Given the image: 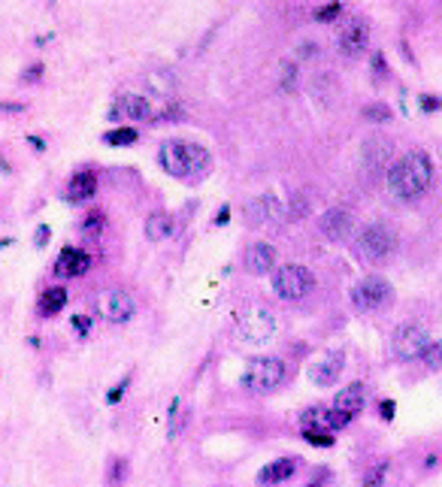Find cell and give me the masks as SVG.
Segmentation results:
<instances>
[{
	"label": "cell",
	"instance_id": "45",
	"mask_svg": "<svg viewBox=\"0 0 442 487\" xmlns=\"http://www.w3.org/2000/svg\"><path fill=\"white\" fill-rule=\"evenodd\" d=\"M28 143H34V146H36V149H40V151L46 149V143H43V139H40V136H28Z\"/></svg>",
	"mask_w": 442,
	"mask_h": 487
},
{
	"label": "cell",
	"instance_id": "12",
	"mask_svg": "<svg viewBox=\"0 0 442 487\" xmlns=\"http://www.w3.org/2000/svg\"><path fill=\"white\" fill-rule=\"evenodd\" d=\"M370 21L367 19H348V24L339 31V52L346 58H361L370 49Z\"/></svg>",
	"mask_w": 442,
	"mask_h": 487
},
{
	"label": "cell",
	"instance_id": "44",
	"mask_svg": "<svg viewBox=\"0 0 442 487\" xmlns=\"http://www.w3.org/2000/svg\"><path fill=\"white\" fill-rule=\"evenodd\" d=\"M0 112H24V104H4L0 100Z\"/></svg>",
	"mask_w": 442,
	"mask_h": 487
},
{
	"label": "cell",
	"instance_id": "37",
	"mask_svg": "<svg viewBox=\"0 0 442 487\" xmlns=\"http://www.w3.org/2000/svg\"><path fill=\"white\" fill-rule=\"evenodd\" d=\"M394 415H397V403L394 400H382V403H378V418H382L385 424H391Z\"/></svg>",
	"mask_w": 442,
	"mask_h": 487
},
{
	"label": "cell",
	"instance_id": "28",
	"mask_svg": "<svg viewBox=\"0 0 442 487\" xmlns=\"http://www.w3.org/2000/svg\"><path fill=\"white\" fill-rule=\"evenodd\" d=\"M104 218H106V215L100 212V209L88 212V215L82 218V234H85V236H91V239H94V236H100V230L106 227V221H104Z\"/></svg>",
	"mask_w": 442,
	"mask_h": 487
},
{
	"label": "cell",
	"instance_id": "10",
	"mask_svg": "<svg viewBox=\"0 0 442 487\" xmlns=\"http://www.w3.org/2000/svg\"><path fill=\"white\" fill-rule=\"evenodd\" d=\"M351 424V418L336 412L333 406H309L300 415V430H324V433H339Z\"/></svg>",
	"mask_w": 442,
	"mask_h": 487
},
{
	"label": "cell",
	"instance_id": "42",
	"mask_svg": "<svg viewBox=\"0 0 442 487\" xmlns=\"http://www.w3.org/2000/svg\"><path fill=\"white\" fill-rule=\"evenodd\" d=\"M439 460H442L439 454H427V457L421 460V469H424V472H433V469L439 466Z\"/></svg>",
	"mask_w": 442,
	"mask_h": 487
},
{
	"label": "cell",
	"instance_id": "21",
	"mask_svg": "<svg viewBox=\"0 0 442 487\" xmlns=\"http://www.w3.org/2000/svg\"><path fill=\"white\" fill-rule=\"evenodd\" d=\"M176 230V218L170 212H151L146 218V239L149 242H164L167 236H173Z\"/></svg>",
	"mask_w": 442,
	"mask_h": 487
},
{
	"label": "cell",
	"instance_id": "34",
	"mask_svg": "<svg viewBox=\"0 0 442 487\" xmlns=\"http://www.w3.org/2000/svg\"><path fill=\"white\" fill-rule=\"evenodd\" d=\"M370 70L378 76V79H388V76H391V70H388L385 52H378V49H376V52H373V58H370Z\"/></svg>",
	"mask_w": 442,
	"mask_h": 487
},
{
	"label": "cell",
	"instance_id": "15",
	"mask_svg": "<svg viewBox=\"0 0 442 487\" xmlns=\"http://www.w3.org/2000/svg\"><path fill=\"white\" fill-rule=\"evenodd\" d=\"M333 408H336V412H343L346 418L355 421L363 412V408H367V384H363V381H348L343 391H336Z\"/></svg>",
	"mask_w": 442,
	"mask_h": 487
},
{
	"label": "cell",
	"instance_id": "8",
	"mask_svg": "<svg viewBox=\"0 0 442 487\" xmlns=\"http://www.w3.org/2000/svg\"><path fill=\"white\" fill-rule=\"evenodd\" d=\"M236 333H239V339L248 345H267L276 336V315L267 306H248V309L236 318Z\"/></svg>",
	"mask_w": 442,
	"mask_h": 487
},
{
	"label": "cell",
	"instance_id": "3",
	"mask_svg": "<svg viewBox=\"0 0 442 487\" xmlns=\"http://www.w3.org/2000/svg\"><path fill=\"white\" fill-rule=\"evenodd\" d=\"M351 251H355V258L363 261L367 266H378L397 251V234L382 221H370L358 230L355 239H351Z\"/></svg>",
	"mask_w": 442,
	"mask_h": 487
},
{
	"label": "cell",
	"instance_id": "43",
	"mask_svg": "<svg viewBox=\"0 0 442 487\" xmlns=\"http://www.w3.org/2000/svg\"><path fill=\"white\" fill-rule=\"evenodd\" d=\"M227 221H231V206H221L219 215H216V227H224Z\"/></svg>",
	"mask_w": 442,
	"mask_h": 487
},
{
	"label": "cell",
	"instance_id": "40",
	"mask_svg": "<svg viewBox=\"0 0 442 487\" xmlns=\"http://www.w3.org/2000/svg\"><path fill=\"white\" fill-rule=\"evenodd\" d=\"M73 327H76V333H79V336H85V333L91 330V318H88V315H76L73 318Z\"/></svg>",
	"mask_w": 442,
	"mask_h": 487
},
{
	"label": "cell",
	"instance_id": "25",
	"mask_svg": "<svg viewBox=\"0 0 442 487\" xmlns=\"http://www.w3.org/2000/svg\"><path fill=\"white\" fill-rule=\"evenodd\" d=\"M185 421H188V415H185V408H182V400L176 396V400L170 403V415H167V436H170V439H176V436L182 433Z\"/></svg>",
	"mask_w": 442,
	"mask_h": 487
},
{
	"label": "cell",
	"instance_id": "24",
	"mask_svg": "<svg viewBox=\"0 0 442 487\" xmlns=\"http://www.w3.org/2000/svg\"><path fill=\"white\" fill-rule=\"evenodd\" d=\"M388 476H391V460L382 457V460H376V463H370L367 469H363L361 487H385L388 484Z\"/></svg>",
	"mask_w": 442,
	"mask_h": 487
},
{
	"label": "cell",
	"instance_id": "39",
	"mask_svg": "<svg viewBox=\"0 0 442 487\" xmlns=\"http://www.w3.org/2000/svg\"><path fill=\"white\" fill-rule=\"evenodd\" d=\"M315 55H318V46H315V43L306 40V43L297 46V58H300V61H309V58H315Z\"/></svg>",
	"mask_w": 442,
	"mask_h": 487
},
{
	"label": "cell",
	"instance_id": "33",
	"mask_svg": "<svg viewBox=\"0 0 442 487\" xmlns=\"http://www.w3.org/2000/svg\"><path fill=\"white\" fill-rule=\"evenodd\" d=\"M124 478H128V460H112V469H109V484L112 487H121Z\"/></svg>",
	"mask_w": 442,
	"mask_h": 487
},
{
	"label": "cell",
	"instance_id": "30",
	"mask_svg": "<svg viewBox=\"0 0 442 487\" xmlns=\"http://www.w3.org/2000/svg\"><path fill=\"white\" fill-rule=\"evenodd\" d=\"M279 88L282 91H294L297 88V64L294 61H285L282 70H279Z\"/></svg>",
	"mask_w": 442,
	"mask_h": 487
},
{
	"label": "cell",
	"instance_id": "4",
	"mask_svg": "<svg viewBox=\"0 0 442 487\" xmlns=\"http://www.w3.org/2000/svg\"><path fill=\"white\" fill-rule=\"evenodd\" d=\"M285 378H288V366L282 357H255V361L246 363L239 384L251 393H270L276 388H282Z\"/></svg>",
	"mask_w": 442,
	"mask_h": 487
},
{
	"label": "cell",
	"instance_id": "22",
	"mask_svg": "<svg viewBox=\"0 0 442 487\" xmlns=\"http://www.w3.org/2000/svg\"><path fill=\"white\" fill-rule=\"evenodd\" d=\"M146 88L151 94H158V97H164L170 104V97L176 94V88H179V79L173 76V70H151L146 76Z\"/></svg>",
	"mask_w": 442,
	"mask_h": 487
},
{
	"label": "cell",
	"instance_id": "31",
	"mask_svg": "<svg viewBox=\"0 0 442 487\" xmlns=\"http://www.w3.org/2000/svg\"><path fill=\"white\" fill-rule=\"evenodd\" d=\"M421 363L427 369H442V339H433L431 342V348L421 354Z\"/></svg>",
	"mask_w": 442,
	"mask_h": 487
},
{
	"label": "cell",
	"instance_id": "16",
	"mask_svg": "<svg viewBox=\"0 0 442 487\" xmlns=\"http://www.w3.org/2000/svg\"><path fill=\"white\" fill-rule=\"evenodd\" d=\"M282 200L276 197V194H261V197H255L251 203H246V218H248V224H255V227H261V224H270V221H279L282 218Z\"/></svg>",
	"mask_w": 442,
	"mask_h": 487
},
{
	"label": "cell",
	"instance_id": "14",
	"mask_svg": "<svg viewBox=\"0 0 442 487\" xmlns=\"http://www.w3.org/2000/svg\"><path fill=\"white\" fill-rule=\"evenodd\" d=\"M109 119L112 121H151L155 119V109H151V100H146L143 94H124L119 97V104L109 109Z\"/></svg>",
	"mask_w": 442,
	"mask_h": 487
},
{
	"label": "cell",
	"instance_id": "41",
	"mask_svg": "<svg viewBox=\"0 0 442 487\" xmlns=\"http://www.w3.org/2000/svg\"><path fill=\"white\" fill-rule=\"evenodd\" d=\"M49 236H52V230H49L46 224H43V227H36V234H34V246H36V248H43L46 242H49Z\"/></svg>",
	"mask_w": 442,
	"mask_h": 487
},
{
	"label": "cell",
	"instance_id": "20",
	"mask_svg": "<svg viewBox=\"0 0 442 487\" xmlns=\"http://www.w3.org/2000/svg\"><path fill=\"white\" fill-rule=\"evenodd\" d=\"M94 194H97V176L94 173L82 170L67 182V200L70 203H85V200H91Z\"/></svg>",
	"mask_w": 442,
	"mask_h": 487
},
{
	"label": "cell",
	"instance_id": "18",
	"mask_svg": "<svg viewBox=\"0 0 442 487\" xmlns=\"http://www.w3.org/2000/svg\"><path fill=\"white\" fill-rule=\"evenodd\" d=\"M276 261H279V254H276V248L270 246V242H251V246L246 248V258H243V263H246V273H251V276H267V273H273L276 270Z\"/></svg>",
	"mask_w": 442,
	"mask_h": 487
},
{
	"label": "cell",
	"instance_id": "35",
	"mask_svg": "<svg viewBox=\"0 0 442 487\" xmlns=\"http://www.w3.org/2000/svg\"><path fill=\"white\" fill-rule=\"evenodd\" d=\"M418 106H421V112H439L442 97L439 94H418Z\"/></svg>",
	"mask_w": 442,
	"mask_h": 487
},
{
	"label": "cell",
	"instance_id": "23",
	"mask_svg": "<svg viewBox=\"0 0 442 487\" xmlns=\"http://www.w3.org/2000/svg\"><path fill=\"white\" fill-rule=\"evenodd\" d=\"M67 300H70L67 288H61V285H52V288H46V291H43V297H40V315H46V318L58 315V312H61V309H64V306H67Z\"/></svg>",
	"mask_w": 442,
	"mask_h": 487
},
{
	"label": "cell",
	"instance_id": "17",
	"mask_svg": "<svg viewBox=\"0 0 442 487\" xmlns=\"http://www.w3.org/2000/svg\"><path fill=\"white\" fill-rule=\"evenodd\" d=\"M300 463H303L300 457H276V460H270V463L258 472V484L276 487V484L291 481L297 472H300Z\"/></svg>",
	"mask_w": 442,
	"mask_h": 487
},
{
	"label": "cell",
	"instance_id": "11",
	"mask_svg": "<svg viewBox=\"0 0 442 487\" xmlns=\"http://www.w3.org/2000/svg\"><path fill=\"white\" fill-rule=\"evenodd\" d=\"M318 230L331 242H348L351 234H355V212L346 206H331L318 218Z\"/></svg>",
	"mask_w": 442,
	"mask_h": 487
},
{
	"label": "cell",
	"instance_id": "32",
	"mask_svg": "<svg viewBox=\"0 0 442 487\" xmlns=\"http://www.w3.org/2000/svg\"><path fill=\"white\" fill-rule=\"evenodd\" d=\"M312 16H315V21H336L339 16H343V4H327V6H318V9H315L312 12Z\"/></svg>",
	"mask_w": 442,
	"mask_h": 487
},
{
	"label": "cell",
	"instance_id": "38",
	"mask_svg": "<svg viewBox=\"0 0 442 487\" xmlns=\"http://www.w3.org/2000/svg\"><path fill=\"white\" fill-rule=\"evenodd\" d=\"M40 79H43V64H31V67L21 73V82L24 85H34V82H40Z\"/></svg>",
	"mask_w": 442,
	"mask_h": 487
},
{
	"label": "cell",
	"instance_id": "29",
	"mask_svg": "<svg viewBox=\"0 0 442 487\" xmlns=\"http://www.w3.org/2000/svg\"><path fill=\"white\" fill-rule=\"evenodd\" d=\"M363 119L373 121V124H388L394 119V112H391V106H385V104H367L363 106Z\"/></svg>",
	"mask_w": 442,
	"mask_h": 487
},
{
	"label": "cell",
	"instance_id": "2",
	"mask_svg": "<svg viewBox=\"0 0 442 487\" xmlns=\"http://www.w3.org/2000/svg\"><path fill=\"white\" fill-rule=\"evenodd\" d=\"M158 164L173 179H204L212 170V155L204 143L194 139H167L158 149Z\"/></svg>",
	"mask_w": 442,
	"mask_h": 487
},
{
	"label": "cell",
	"instance_id": "1",
	"mask_svg": "<svg viewBox=\"0 0 442 487\" xmlns=\"http://www.w3.org/2000/svg\"><path fill=\"white\" fill-rule=\"evenodd\" d=\"M433 176H436L433 158L427 155L424 149H412L388 166L385 185L391 191V197H397L403 203H412V200H418L421 194L431 191Z\"/></svg>",
	"mask_w": 442,
	"mask_h": 487
},
{
	"label": "cell",
	"instance_id": "6",
	"mask_svg": "<svg viewBox=\"0 0 442 487\" xmlns=\"http://www.w3.org/2000/svg\"><path fill=\"white\" fill-rule=\"evenodd\" d=\"M348 300L358 312H382L385 306H391V300H394V285H391L385 276L367 273L348 291Z\"/></svg>",
	"mask_w": 442,
	"mask_h": 487
},
{
	"label": "cell",
	"instance_id": "7",
	"mask_svg": "<svg viewBox=\"0 0 442 487\" xmlns=\"http://www.w3.org/2000/svg\"><path fill=\"white\" fill-rule=\"evenodd\" d=\"M431 342L433 339H431V333H427V327L406 321V324H397L394 333H391V354H394L400 363H415L431 348Z\"/></svg>",
	"mask_w": 442,
	"mask_h": 487
},
{
	"label": "cell",
	"instance_id": "5",
	"mask_svg": "<svg viewBox=\"0 0 442 487\" xmlns=\"http://www.w3.org/2000/svg\"><path fill=\"white\" fill-rule=\"evenodd\" d=\"M273 291L276 297L285 300V303H297V300H306L309 293L315 291V276L309 266L303 263H282L273 270Z\"/></svg>",
	"mask_w": 442,
	"mask_h": 487
},
{
	"label": "cell",
	"instance_id": "13",
	"mask_svg": "<svg viewBox=\"0 0 442 487\" xmlns=\"http://www.w3.org/2000/svg\"><path fill=\"white\" fill-rule=\"evenodd\" d=\"M346 369V351H324L318 361L309 363V381L318 388H333Z\"/></svg>",
	"mask_w": 442,
	"mask_h": 487
},
{
	"label": "cell",
	"instance_id": "27",
	"mask_svg": "<svg viewBox=\"0 0 442 487\" xmlns=\"http://www.w3.org/2000/svg\"><path fill=\"white\" fill-rule=\"evenodd\" d=\"M300 436L306 439V445L312 448H333L336 445V433H324V430H300Z\"/></svg>",
	"mask_w": 442,
	"mask_h": 487
},
{
	"label": "cell",
	"instance_id": "19",
	"mask_svg": "<svg viewBox=\"0 0 442 487\" xmlns=\"http://www.w3.org/2000/svg\"><path fill=\"white\" fill-rule=\"evenodd\" d=\"M88 266H91V258H88V251H82V248H64V251L58 254L52 273H55L58 278H76V276H85Z\"/></svg>",
	"mask_w": 442,
	"mask_h": 487
},
{
	"label": "cell",
	"instance_id": "9",
	"mask_svg": "<svg viewBox=\"0 0 442 487\" xmlns=\"http://www.w3.org/2000/svg\"><path fill=\"white\" fill-rule=\"evenodd\" d=\"M94 309L109 324H128L136 315V300H134V293L124 288H104L94 300Z\"/></svg>",
	"mask_w": 442,
	"mask_h": 487
},
{
	"label": "cell",
	"instance_id": "26",
	"mask_svg": "<svg viewBox=\"0 0 442 487\" xmlns=\"http://www.w3.org/2000/svg\"><path fill=\"white\" fill-rule=\"evenodd\" d=\"M136 139H140L136 127H116V131L104 134V143H109V146H134Z\"/></svg>",
	"mask_w": 442,
	"mask_h": 487
},
{
	"label": "cell",
	"instance_id": "36",
	"mask_svg": "<svg viewBox=\"0 0 442 487\" xmlns=\"http://www.w3.org/2000/svg\"><path fill=\"white\" fill-rule=\"evenodd\" d=\"M131 388V376H124L119 384H112V391L106 393V403H119L121 400V396H124V391H128Z\"/></svg>",
	"mask_w": 442,
	"mask_h": 487
}]
</instances>
